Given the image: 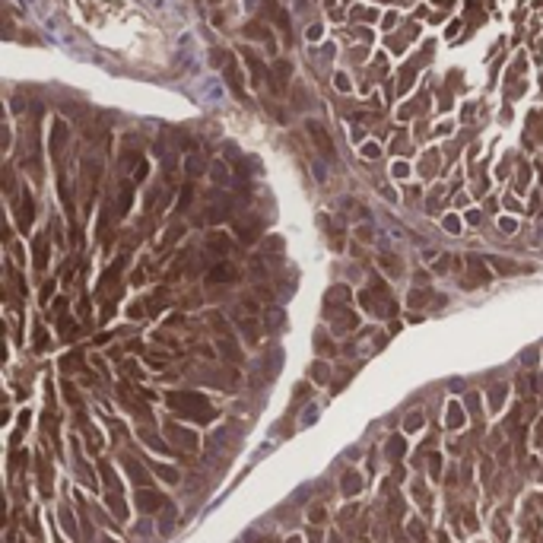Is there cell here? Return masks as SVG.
Returning a JSON list of instances; mask_svg holds the SVG:
<instances>
[{
  "label": "cell",
  "mask_w": 543,
  "mask_h": 543,
  "mask_svg": "<svg viewBox=\"0 0 543 543\" xmlns=\"http://www.w3.org/2000/svg\"><path fill=\"white\" fill-rule=\"evenodd\" d=\"M223 73H226V83L232 86V92H235L238 99H245V83H241V73H238V64L235 60H226V67H223Z\"/></svg>",
  "instance_id": "cell-12"
},
{
  "label": "cell",
  "mask_w": 543,
  "mask_h": 543,
  "mask_svg": "<svg viewBox=\"0 0 543 543\" xmlns=\"http://www.w3.org/2000/svg\"><path fill=\"white\" fill-rule=\"evenodd\" d=\"M67 140H70V130H67V124H64V121H54V127H51V156H54V159L64 156Z\"/></svg>",
  "instance_id": "cell-9"
},
{
  "label": "cell",
  "mask_w": 543,
  "mask_h": 543,
  "mask_svg": "<svg viewBox=\"0 0 543 543\" xmlns=\"http://www.w3.org/2000/svg\"><path fill=\"white\" fill-rule=\"evenodd\" d=\"M60 365H64L67 372H73V368H83V353H67Z\"/></svg>",
  "instance_id": "cell-29"
},
{
  "label": "cell",
  "mask_w": 543,
  "mask_h": 543,
  "mask_svg": "<svg viewBox=\"0 0 543 543\" xmlns=\"http://www.w3.org/2000/svg\"><path fill=\"white\" fill-rule=\"evenodd\" d=\"M143 362H146L150 368H165V365H169V356H165V353H159V350H150V353L143 356Z\"/></svg>",
  "instance_id": "cell-24"
},
{
  "label": "cell",
  "mask_w": 543,
  "mask_h": 543,
  "mask_svg": "<svg viewBox=\"0 0 543 543\" xmlns=\"http://www.w3.org/2000/svg\"><path fill=\"white\" fill-rule=\"evenodd\" d=\"M362 153H365V156L372 159V156H378V146H372V143H368V146H365V150H362Z\"/></svg>",
  "instance_id": "cell-45"
},
{
  "label": "cell",
  "mask_w": 543,
  "mask_h": 543,
  "mask_svg": "<svg viewBox=\"0 0 543 543\" xmlns=\"http://www.w3.org/2000/svg\"><path fill=\"white\" fill-rule=\"evenodd\" d=\"M124 467H127V470H130V477L137 480V483H143V480H146L143 467H140V464H137V461H133V458H124Z\"/></svg>",
  "instance_id": "cell-30"
},
{
  "label": "cell",
  "mask_w": 543,
  "mask_h": 543,
  "mask_svg": "<svg viewBox=\"0 0 543 543\" xmlns=\"http://www.w3.org/2000/svg\"><path fill=\"white\" fill-rule=\"evenodd\" d=\"M502 229H505V232H515V219H502Z\"/></svg>",
  "instance_id": "cell-46"
},
{
  "label": "cell",
  "mask_w": 543,
  "mask_h": 543,
  "mask_svg": "<svg viewBox=\"0 0 543 543\" xmlns=\"http://www.w3.org/2000/svg\"><path fill=\"white\" fill-rule=\"evenodd\" d=\"M356 232H359V238H362V241H372V229H368V226H359Z\"/></svg>",
  "instance_id": "cell-43"
},
{
  "label": "cell",
  "mask_w": 543,
  "mask_h": 543,
  "mask_svg": "<svg viewBox=\"0 0 543 543\" xmlns=\"http://www.w3.org/2000/svg\"><path fill=\"white\" fill-rule=\"evenodd\" d=\"M207 248H210V251H219V254H232L235 251V245H232L226 235H219V232H213V235L207 238Z\"/></svg>",
  "instance_id": "cell-19"
},
{
  "label": "cell",
  "mask_w": 543,
  "mask_h": 543,
  "mask_svg": "<svg viewBox=\"0 0 543 543\" xmlns=\"http://www.w3.org/2000/svg\"><path fill=\"white\" fill-rule=\"evenodd\" d=\"M260 229H264V223H260L258 216H241L235 223V232H238V241H245V245H251V241L260 238Z\"/></svg>",
  "instance_id": "cell-4"
},
{
  "label": "cell",
  "mask_w": 543,
  "mask_h": 543,
  "mask_svg": "<svg viewBox=\"0 0 543 543\" xmlns=\"http://www.w3.org/2000/svg\"><path fill=\"white\" fill-rule=\"evenodd\" d=\"M213 3H216V0H213Z\"/></svg>",
  "instance_id": "cell-49"
},
{
  "label": "cell",
  "mask_w": 543,
  "mask_h": 543,
  "mask_svg": "<svg viewBox=\"0 0 543 543\" xmlns=\"http://www.w3.org/2000/svg\"><path fill=\"white\" fill-rule=\"evenodd\" d=\"M32 216H35V204H32V194L29 191H23V197H19V204H16V223H19V229H29L32 226Z\"/></svg>",
  "instance_id": "cell-6"
},
{
  "label": "cell",
  "mask_w": 543,
  "mask_h": 543,
  "mask_svg": "<svg viewBox=\"0 0 543 543\" xmlns=\"http://www.w3.org/2000/svg\"><path fill=\"white\" fill-rule=\"evenodd\" d=\"M219 350L226 353V359H232V362H241V353H238V346L232 343V337H226V334H223V340H219Z\"/></svg>",
  "instance_id": "cell-23"
},
{
  "label": "cell",
  "mask_w": 543,
  "mask_h": 543,
  "mask_svg": "<svg viewBox=\"0 0 543 543\" xmlns=\"http://www.w3.org/2000/svg\"><path fill=\"white\" fill-rule=\"evenodd\" d=\"M238 280V267L229 264V260H219L207 270V283L210 286H223V283H235Z\"/></svg>",
  "instance_id": "cell-2"
},
{
  "label": "cell",
  "mask_w": 543,
  "mask_h": 543,
  "mask_svg": "<svg viewBox=\"0 0 543 543\" xmlns=\"http://www.w3.org/2000/svg\"><path fill=\"white\" fill-rule=\"evenodd\" d=\"M311 521H324V512H321V505H318V508H314V512H311Z\"/></svg>",
  "instance_id": "cell-47"
},
{
  "label": "cell",
  "mask_w": 543,
  "mask_h": 543,
  "mask_svg": "<svg viewBox=\"0 0 543 543\" xmlns=\"http://www.w3.org/2000/svg\"><path fill=\"white\" fill-rule=\"evenodd\" d=\"M165 404L172 407L175 413H181V416H191V419H213L216 416V410L210 407V400L204 397V394H194V391H172L169 397H165Z\"/></svg>",
  "instance_id": "cell-1"
},
{
  "label": "cell",
  "mask_w": 543,
  "mask_h": 543,
  "mask_svg": "<svg viewBox=\"0 0 543 543\" xmlns=\"http://www.w3.org/2000/svg\"><path fill=\"white\" fill-rule=\"evenodd\" d=\"M137 505L143 508V512H159V505H162V495H159V492H150V489H140V492H137Z\"/></svg>",
  "instance_id": "cell-16"
},
{
  "label": "cell",
  "mask_w": 543,
  "mask_h": 543,
  "mask_svg": "<svg viewBox=\"0 0 543 543\" xmlns=\"http://www.w3.org/2000/svg\"><path fill=\"white\" fill-rule=\"evenodd\" d=\"M400 451H404V439H391V441H388V454H391L394 461H397Z\"/></svg>",
  "instance_id": "cell-37"
},
{
  "label": "cell",
  "mask_w": 543,
  "mask_h": 543,
  "mask_svg": "<svg viewBox=\"0 0 543 543\" xmlns=\"http://www.w3.org/2000/svg\"><path fill=\"white\" fill-rule=\"evenodd\" d=\"M404 426H407V429H419V426H422V416H419V413H413V416L407 419Z\"/></svg>",
  "instance_id": "cell-41"
},
{
  "label": "cell",
  "mask_w": 543,
  "mask_h": 543,
  "mask_svg": "<svg viewBox=\"0 0 543 543\" xmlns=\"http://www.w3.org/2000/svg\"><path fill=\"white\" fill-rule=\"evenodd\" d=\"M124 258H127V254H121V258L115 260V264H111L108 270L102 273V280H99V292H115L118 277H121V270H124Z\"/></svg>",
  "instance_id": "cell-7"
},
{
  "label": "cell",
  "mask_w": 543,
  "mask_h": 543,
  "mask_svg": "<svg viewBox=\"0 0 543 543\" xmlns=\"http://www.w3.org/2000/svg\"><path fill=\"white\" fill-rule=\"evenodd\" d=\"M359 486H362V480H359V473H346V477H343V492H346V495H353V492H359Z\"/></svg>",
  "instance_id": "cell-28"
},
{
  "label": "cell",
  "mask_w": 543,
  "mask_h": 543,
  "mask_svg": "<svg viewBox=\"0 0 543 543\" xmlns=\"http://www.w3.org/2000/svg\"><path fill=\"white\" fill-rule=\"evenodd\" d=\"M467 264H470V277H467V283H464L467 289H473V286L489 283V280H492V277H489V270L483 267V260L477 258V254H473V258H467Z\"/></svg>",
  "instance_id": "cell-11"
},
{
  "label": "cell",
  "mask_w": 543,
  "mask_h": 543,
  "mask_svg": "<svg viewBox=\"0 0 543 543\" xmlns=\"http://www.w3.org/2000/svg\"><path fill=\"white\" fill-rule=\"evenodd\" d=\"M445 229L448 232H461V219L458 216H445Z\"/></svg>",
  "instance_id": "cell-40"
},
{
  "label": "cell",
  "mask_w": 543,
  "mask_h": 543,
  "mask_svg": "<svg viewBox=\"0 0 543 543\" xmlns=\"http://www.w3.org/2000/svg\"><path fill=\"white\" fill-rule=\"evenodd\" d=\"M143 305H146V314H159L165 305V289H156V296H150Z\"/></svg>",
  "instance_id": "cell-21"
},
{
  "label": "cell",
  "mask_w": 543,
  "mask_h": 543,
  "mask_svg": "<svg viewBox=\"0 0 543 543\" xmlns=\"http://www.w3.org/2000/svg\"><path fill=\"white\" fill-rule=\"evenodd\" d=\"M51 292H54V280H51V283H48V286H45V289H42V305H45V302L51 299Z\"/></svg>",
  "instance_id": "cell-42"
},
{
  "label": "cell",
  "mask_w": 543,
  "mask_h": 543,
  "mask_svg": "<svg viewBox=\"0 0 543 543\" xmlns=\"http://www.w3.org/2000/svg\"><path fill=\"white\" fill-rule=\"evenodd\" d=\"M505 391H508V385H495L492 391H489V400H492V407H499V404H502V397H505Z\"/></svg>",
  "instance_id": "cell-35"
},
{
  "label": "cell",
  "mask_w": 543,
  "mask_h": 543,
  "mask_svg": "<svg viewBox=\"0 0 543 543\" xmlns=\"http://www.w3.org/2000/svg\"><path fill=\"white\" fill-rule=\"evenodd\" d=\"M337 89H343V92H346V89H350V79H346V77H343V73H340V77H337Z\"/></svg>",
  "instance_id": "cell-44"
},
{
  "label": "cell",
  "mask_w": 543,
  "mask_h": 543,
  "mask_svg": "<svg viewBox=\"0 0 543 543\" xmlns=\"http://www.w3.org/2000/svg\"><path fill=\"white\" fill-rule=\"evenodd\" d=\"M130 204H133V187H130V184H124V187H121V194H118V204H115V210H111V213H115V219H121V216H124V213L130 210Z\"/></svg>",
  "instance_id": "cell-18"
},
{
  "label": "cell",
  "mask_w": 543,
  "mask_h": 543,
  "mask_svg": "<svg viewBox=\"0 0 543 543\" xmlns=\"http://www.w3.org/2000/svg\"><path fill=\"white\" fill-rule=\"evenodd\" d=\"M210 175H213V181H216L219 187H223V184H229V169H226V162H213Z\"/></svg>",
  "instance_id": "cell-26"
},
{
  "label": "cell",
  "mask_w": 543,
  "mask_h": 543,
  "mask_svg": "<svg viewBox=\"0 0 543 543\" xmlns=\"http://www.w3.org/2000/svg\"><path fill=\"white\" fill-rule=\"evenodd\" d=\"M270 83H273V89H277V92H283V89H286V83H289V64H286V60L273 64V70H270Z\"/></svg>",
  "instance_id": "cell-15"
},
{
  "label": "cell",
  "mask_w": 543,
  "mask_h": 543,
  "mask_svg": "<svg viewBox=\"0 0 543 543\" xmlns=\"http://www.w3.org/2000/svg\"><path fill=\"white\" fill-rule=\"evenodd\" d=\"M32 346H35L38 353H42V350H48V331H45V324H42V321H35V334H32Z\"/></svg>",
  "instance_id": "cell-20"
},
{
  "label": "cell",
  "mask_w": 543,
  "mask_h": 543,
  "mask_svg": "<svg viewBox=\"0 0 543 543\" xmlns=\"http://www.w3.org/2000/svg\"><path fill=\"white\" fill-rule=\"evenodd\" d=\"M181 235H184V226H181V223L169 226V232H165V238H162V245H159V248H169V245H175V238H181Z\"/></svg>",
  "instance_id": "cell-27"
},
{
  "label": "cell",
  "mask_w": 543,
  "mask_h": 543,
  "mask_svg": "<svg viewBox=\"0 0 543 543\" xmlns=\"http://www.w3.org/2000/svg\"><path fill=\"white\" fill-rule=\"evenodd\" d=\"M314 346H318L321 353H327V356H334V343H327V334H324V331L314 334Z\"/></svg>",
  "instance_id": "cell-31"
},
{
  "label": "cell",
  "mask_w": 543,
  "mask_h": 543,
  "mask_svg": "<svg viewBox=\"0 0 543 543\" xmlns=\"http://www.w3.org/2000/svg\"><path fill=\"white\" fill-rule=\"evenodd\" d=\"M153 470H156V473H159V477H162V480H169V483H175V480H178V473H175V470H169V467H159V464H156V467H153Z\"/></svg>",
  "instance_id": "cell-38"
},
{
  "label": "cell",
  "mask_w": 543,
  "mask_h": 543,
  "mask_svg": "<svg viewBox=\"0 0 543 543\" xmlns=\"http://www.w3.org/2000/svg\"><path fill=\"white\" fill-rule=\"evenodd\" d=\"M422 302H432V292H410V299H407V305H413V308H422Z\"/></svg>",
  "instance_id": "cell-33"
},
{
  "label": "cell",
  "mask_w": 543,
  "mask_h": 543,
  "mask_svg": "<svg viewBox=\"0 0 543 543\" xmlns=\"http://www.w3.org/2000/svg\"><path fill=\"white\" fill-rule=\"evenodd\" d=\"M146 314V308H143V302H133L130 308H127V318H143Z\"/></svg>",
  "instance_id": "cell-39"
},
{
  "label": "cell",
  "mask_w": 543,
  "mask_h": 543,
  "mask_svg": "<svg viewBox=\"0 0 543 543\" xmlns=\"http://www.w3.org/2000/svg\"><path fill=\"white\" fill-rule=\"evenodd\" d=\"M264 10H267V16L277 23V29L283 32V38L289 42V16H286V10H283V6H277V0H264Z\"/></svg>",
  "instance_id": "cell-8"
},
{
  "label": "cell",
  "mask_w": 543,
  "mask_h": 543,
  "mask_svg": "<svg viewBox=\"0 0 543 543\" xmlns=\"http://www.w3.org/2000/svg\"><path fill=\"white\" fill-rule=\"evenodd\" d=\"M461 422H464V410H461L458 404H451V410H448V426H451V429H458Z\"/></svg>",
  "instance_id": "cell-32"
},
{
  "label": "cell",
  "mask_w": 543,
  "mask_h": 543,
  "mask_svg": "<svg viewBox=\"0 0 543 543\" xmlns=\"http://www.w3.org/2000/svg\"><path fill=\"white\" fill-rule=\"evenodd\" d=\"M184 172H187V178H197L200 172H204V159H200V153H191V156H187Z\"/></svg>",
  "instance_id": "cell-22"
},
{
  "label": "cell",
  "mask_w": 543,
  "mask_h": 543,
  "mask_svg": "<svg viewBox=\"0 0 543 543\" xmlns=\"http://www.w3.org/2000/svg\"><path fill=\"white\" fill-rule=\"evenodd\" d=\"M238 331H241V337H245V343L248 346H258L260 343V321L254 318V314H245V318H238Z\"/></svg>",
  "instance_id": "cell-5"
},
{
  "label": "cell",
  "mask_w": 543,
  "mask_h": 543,
  "mask_svg": "<svg viewBox=\"0 0 543 543\" xmlns=\"http://www.w3.org/2000/svg\"><path fill=\"white\" fill-rule=\"evenodd\" d=\"M277 251H283L280 238H267V260H277Z\"/></svg>",
  "instance_id": "cell-34"
},
{
  "label": "cell",
  "mask_w": 543,
  "mask_h": 543,
  "mask_svg": "<svg viewBox=\"0 0 543 543\" xmlns=\"http://www.w3.org/2000/svg\"><path fill=\"white\" fill-rule=\"evenodd\" d=\"M191 200H194V184L187 181V184L181 187V194H178V207H175V210H178V213H184L187 207H191Z\"/></svg>",
  "instance_id": "cell-25"
},
{
  "label": "cell",
  "mask_w": 543,
  "mask_h": 543,
  "mask_svg": "<svg viewBox=\"0 0 543 543\" xmlns=\"http://www.w3.org/2000/svg\"><path fill=\"white\" fill-rule=\"evenodd\" d=\"M311 378L314 381H327V365H324V362H314V365H311Z\"/></svg>",
  "instance_id": "cell-36"
},
{
  "label": "cell",
  "mask_w": 543,
  "mask_h": 543,
  "mask_svg": "<svg viewBox=\"0 0 543 543\" xmlns=\"http://www.w3.org/2000/svg\"><path fill=\"white\" fill-rule=\"evenodd\" d=\"M165 435H169L175 445H181V448H197V435L187 432L184 426H175V422H169V426H165Z\"/></svg>",
  "instance_id": "cell-10"
},
{
  "label": "cell",
  "mask_w": 543,
  "mask_h": 543,
  "mask_svg": "<svg viewBox=\"0 0 543 543\" xmlns=\"http://www.w3.org/2000/svg\"><path fill=\"white\" fill-rule=\"evenodd\" d=\"M308 133H311V143L318 146V153L324 159H334V143H331V137H327V130H324V124L321 121H308Z\"/></svg>",
  "instance_id": "cell-3"
},
{
  "label": "cell",
  "mask_w": 543,
  "mask_h": 543,
  "mask_svg": "<svg viewBox=\"0 0 543 543\" xmlns=\"http://www.w3.org/2000/svg\"><path fill=\"white\" fill-rule=\"evenodd\" d=\"M435 3H448V0H435Z\"/></svg>",
  "instance_id": "cell-48"
},
{
  "label": "cell",
  "mask_w": 543,
  "mask_h": 543,
  "mask_svg": "<svg viewBox=\"0 0 543 543\" xmlns=\"http://www.w3.org/2000/svg\"><path fill=\"white\" fill-rule=\"evenodd\" d=\"M378 264H381V270H385L388 277H394V280L404 273V267H400V258H397V254H378Z\"/></svg>",
  "instance_id": "cell-17"
},
{
  "label": "cell",
  "mask_w": 543,
  "mask_h": 543,
  "mask_svg": "<svg viewBox=\"0 0 543 543\" xmlns=\"http://www.w3.org/2000/svg\"><path fill=\"white\" fill-rule=\"evenodd\" d=\"M32 264H35V270L42 273L45 267H48V235H35V241H32Z\"/></svg>",
  "instance_id": "cell-13"
},
{
  "label": "cell",
  "mask_w": 543,
  "mask_h": 543,
  "mask_svg": "<svg viewBox=\"0 0 543 543\" xmlns=\"http://www.w3.org/2000/svg\"><path fill=\"white\" fill-rule=\"evenodd\" d=\"M245 51V60H248V70H251V79H254V86L258 83H264L267 79V67H264V60H260L254 51H248V48H241Z\"/></svg>",
  "instance_id": "cell-14"
}]
</instances>
